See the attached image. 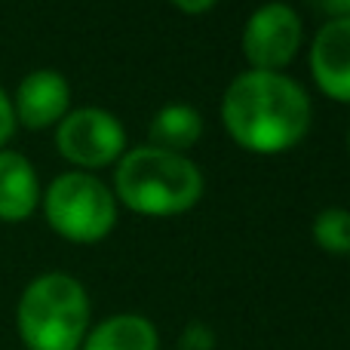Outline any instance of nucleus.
Returning <instances> with one entry per match:
<instances>
[{
  "label": "nucleus",
  "mask_w": 350,
  "mask_h": 350,
  "mask_svg": "<svg viewBox=\"0 0 350 350\" xmlns=\"http://www.w3.org/2000/svg\"><path fill=\"white\" fill-rule=\"evenodd\" d=\"M221 123L243 151L283 154L310 129V98L298 80L283 71H243L221 98Z\"/></svg>",
  "instance_id": "nucleus-1"
},
{
  "label": "nucleus",
  "mask_w": 350,
  "mask_h": 350,
  "mask_svg": "<svg viewBox=\"0 0 350 350\" xmlns=\"http://www.w3.org/2000/svg\"><path fill=\"white\" fill-rule=\"evenodd\" d=\"M203 191V172L185 154L142 145L114 163V197L148 218L181 215L200 203Z\"/></svg>",
  "instance_id": "nucleus-2"
},
{
  "label": "nucleus",
  "mask_w": 350,
  "mask_h": 350,
  "mask_svg": "<svg viewBox=\"0 0 350 350\" xmlns=\"http://www.w3.org/2000/svg\"><path fill=\"white\" fill-rule=\"evenodd\" d=\"M16 329L28 350H80L90 332V295L77 277H34L16 304Z\"/></svg>",
  "instance_id": "nucleus-3"
},
{
  "label": "nucleus",
  "mask_w": 350,
  "mask_h": 350,
  "mask_svg": "<svg viewBox=\"0 0 350 350\" xmlns=\"http://www.w3.org/2000/svg\"><path fill=\"white\" fill-rule=\"evenodd\" d=\"M46 224L68 243L92 246L117 228V197L92 172H62L40 193Z\"/></svg>",
  "instance_id": "nucleus-4"
},
{
  "label": "nucleus",
  "mask_w": 350,
  "mask_h": 350,
  "mask_svg": "<svg viewBox=\"0 0 350 350\" xmlns=\"http://www.w3.org/2000/svg\"><path fill=\"white\" fill-rule=\"evenodd\" d=\"M55 148L80 172L105 170L126 154V129L105 108H74L55 126Z\"/></svg>",
  "instance_id": "nucleus-5"
},
{
  "label": "nucleus",
  "mask_w": 350,
  "mask_h": 350,
  "mask_svg": "<svg viewBox=\"0 0 350 350\" xmlns=\"http://www.w3.org/2000/svg\"><path fill=\"white\" fill-rule=\"evenodd\" d=\"M304 40V22L295 6L283 0L261 3L243 28V55L252 71H283L298 55Z\"/></svg>",
  "instance_id": "nucleus-6"
},
{
  "label": "nucleus",
  "mask_w": 350,
  "mask_h": 350,
  "mask_svg": "<svg viewBox=\"0 0 350 350\" xmlns=\"http://www.w3.org/2000/svg\"><path fill=\"white\" fill-rule=\"evenodd\" d=\"M10 102L16 123L25 129H49L59 126V120L71 111V86L53 68H37L25 74Z\"/></svg>",
  "instance_id": "nucleus-7"
},
{
  "label": "nucleus",
  "mask_w": 350,
  "mask_h": 350,
  "mask_svg": "<svg viewBox=\"0 0 350 350\" xmlns=\"http://www.w3.org/2000/svg\"><path fill=\"white\" fill-rule=\"evenodd\" d=\"M310 74L323 96L350 102V18H326L310 43Z\"/></svg>",
  "instance_id": "nucleus-8"
},
{
  "label": "nucleus",
  "mask_w": 350,
  "mask_h": 350,
  "mask_svg": "<svg viewBox=\"0 0 350 350\" xmlns=\"http://www.w3.org/2000/svg\"><path fill=\"white\" fill-rule=\"evenodd\" d=\"M40 178L25 154L0 151V221L18 224L34 215L40 203Z\"/></svg>",
  "instance_id": "nucleus-9"
},
{
  "label": "nucleus",
  "mask_w": 350,
  "mask_h": 350,
  "mask_svg": "<svg viewBox=\"0 0 350 350\" xmlns=\"http://www.w3.org/2000/svg\"><path fill=\"white\" fill-rule=\"evenodd\" d=\"M80 350H160V332L142 314H114L86 332Z\"/></svg>",
  "instance_id": "nucleus-10"
},
{
  "label": "nucleus",
  "mask_w": 350,
  "mask_h": 350,
  "mask_svg": "<svg viewBox=\"0 0 350 350\" xmlns=\"http://www.w3.org/2000/svg\"><path fill=\"white\" fill-rule=\"evenodd\" d=\"M200 139H203V114L185 102L163 105L151 117V126H148V142L154 148H163V151L172 154L191 151Z\"/></svg>",
  "instance_id": "nucleus-11"
},
{
  "label": "nucleus",
  "mask_w": 350,
  "mask_h": 350,
  "mask_svg": "<svg viewBox=\"0 0 350 350\" xmlns=\"http://www.w3.org/2000/svg\"><path fill=\"white\" fill-rule=\"evenodd\" d=\"M317 246L329 255H350V209L341 206H329V209L317 212L314 224H310Z\"/></svg>",
  "instance_id": "nucleus-12"
},
{
  "label": "nucleus",
  "mask_w": 350,
  "mask_h": 350,
  "mask_svg": "<svg viewBox=\"0 0 350 350\" xmlns=\"http://www.w3.org/2000/svg\"><path fill=\"white\" fill-rule=\"evenodd\" d=\"M212 347H215V335L203 323H191L181 332V350H212Z\"/></svg>",
  "instance_id": "nucleus-13"
},
{
  "label": "nucleus",
  "mask_w": 350,
  "mask_h": 350,
  "mask_svg": "<svg viewBox=\"0 0 350 350\" xmlns=\"http://www.w3.org/2000/svg\"><path fill=\"white\" fill-rule=\"evenodd\" d=\"M12 133H16V114H12V102L6 96V90L0 86V151L12 139Z\"/></svg>",
  "instance_id": "nucleus-14"
},
{
  "label": "nucleus",
  "mask_w": 350,
  "mask_h": 350,
  "mask_svg": "<svg viewBox=\"0 0 350 350\" xmlns=\"http://www.w3.org/2000/svg\"><path fill=\"white\" fill-rule=\"evenodd\" d=\"M308 3L314 6V10H320L323 16H329V18H345L350 0H308Z\"/></svg>",
  "instance_id": "nucleus-15"
},
{
  "label": "nucleus",
  "mask_w": 350,
  "mask_h": 350,
  "mask_svg": "<svg viewBox=\"0 0 350 350\" xmlns=\"http://www.w3.org/2000/svg\"><path fill=\"white\" fill-rule=\"evenodd\" d=\"M175 6H178L181 12H187V16H200V12L212 10V6L218 3V0H172Z\"/></svg>",
  "instance_id": "nucleus-16"
},
{
  "label": "nucleus",
  "mask_w": 350,
  "mask_h": 350,
  "mask_svg": "<svg viewBox=\"0 0 350 350\" xmlns=\"http://www.w3.org/2000/svg\"><path fill=\"white\" fill-rule=\"evenodd\" d=\"M345 18H350V6H347V16H345Z\"/></svg>",
  "instance_id": "nucleus-17"
},
{
  "label": "nucleus",
  "mask_w": 350,
  "mask_h": 350,
  "mask_svg": "<svg viewBox=\"0 0 350 350\" xmlns=\"http://www.w3.org/2000/svg\"><path fill=\"white\" fill-rule=\"evenodd\" d=\"M347 148H350V133H347Z\"/></svg>",
  "instance_id": "nucleus-18"
}]
</instances>
